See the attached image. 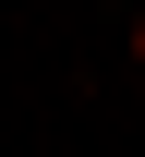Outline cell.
Returning <instances> with one entry per match:
<instances>
[{"label": "cell", "instance_id": "obj_1", "mask_svg": "<svg viewBox=\"0 0 145 157\" xmlns=\"http://www.w3.org/2000/svg\"><path fill=\"white\" fill-rule=\"evenodd\" d=\"M133 60H145V12H133Z\"/></svg>", "mask_w": 145, "mask_h": 157}]
</instances>
